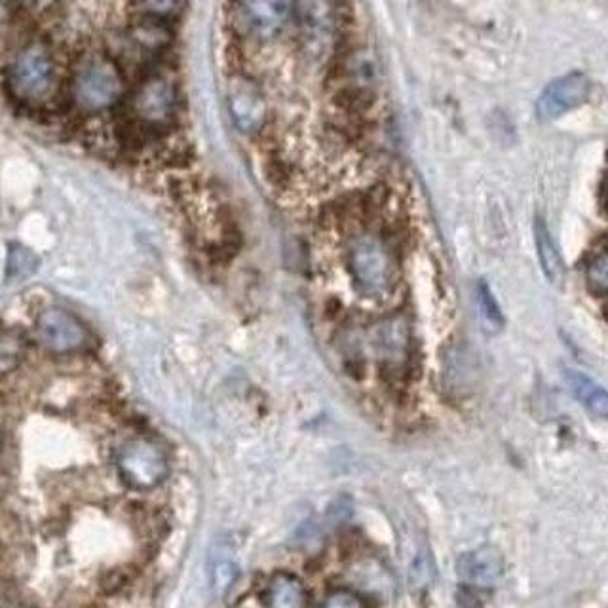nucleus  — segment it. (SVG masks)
<instances>
[{
  "label": "nucleus",
  "mask_w": 608,
  "mask_h": 608,
  "mask_svg": "<svg viewBox=\"0 0 608 608\" xmlns=\"http://www.w3.org/2000/svg\"><path fill=\"white\" fill-rule=\"evenodd\" d=\"M25 339L18 331H2L0 333V375H6L18 367L25 356Z\"/></svg>",
  "instance_id": "nucleus-15"
},
{
  "label": "nucleus",
  "mask_w": 608,
  "mask_h": 608,
  "mask_svg": "<svg viewBox=\"0 0 608 608\" xmlns=\"http://www.w3.org/2000/svg\"><path fill=\"white\" fill-rule=\"evenodd\" d=\"M371 342L379 360L390 367H401L409 360L411 335L407 323L403 320L392 318L379 323L371 333Z\"/></svg>",
  "instance_id": "nucleus-10"
},
{
  "label": "nucleus",
  "mask_w": 608,
  "mask_h": 608,
  "mask_svg": "<svg viewBox=\"0 0 608 608\" xmlns=\"http://www.w3.org/2000/svg\"><path fill=\"white\" fill-rule=\"evenodd\" d=\"M6 88L25 107L50 103L57 90V67L46 42L29 40L19 48L8 63Z\"/></svg>",
  "instance_id": "nucleus-3"
},
{
  "label": "nucleus",
  "mask_w": 608,
  "mask_h": 608,
  "mask_svg": "<svg viewBox=\"0 0 608 608\" xmlns=\"http://www.w3.org/2000/svg\"><path fill=\"white\" fill-rule=\"evenodd\" d=\"M238 578V565L230 555H217L211 563V588L217 595L227 593Z\"/></svg>",
  "instance_id": "nucleus-17"
},
{
  "label": "nucleus",
  "mask_w": 608,
  "mask_h": 608,
  "mask_svg": "<svg viewBox=\"0 0 608 608\" xmlns=\"http://www.w3.org/2000/svg\"><path fill=\"white\" fill-rule=\"evenodd\" d=\"M177 111V90L166 73L145 76L130 99V114L135 126L158 132L168 128Z\"/></svg>",
  "instance_id": "nucleus-4"
},
{
  "label": "nucleus",
  "mask_w": 608,
  "mask_h": 608,
  "mask_svg": "<svg viewBox=\"0 0 608 608\" xmlns=\"http://www.w3.org/2000/svg\"><path fill=\"white\" fill-rule=\"evenodd\" d=\"M586 280H588L591 293L603 297L608 287V263L607 253L599 251L595 253L586 265Z\"/></svg>",
  "instance_id": "nucleus-19"
},
{
  "label": "nucleus",
  "mask_w": 608,
  "mask_h": 608,
  "mask_svg": "<svg viewBox=\"0 0 608 608\" xmlns=\"http://www.w3.org/2000/svg\"><path fill=\"white\" fill-rule=\"evenodd\" d=\"M40 344L54 354H71L86 348L90 333L71 312L63 308H46L37 320Z\"/></svg>",
  "instance_id": "nucleus-6"
},
{
  "label": "nucleus",
  "mask_w": 608,
  "mask_h": 608,
  "mask_svg": "<svg viewBox=\"0 0 608 608\" xmlns=\"http://www.w3.org/2000/svg\"><path fill=\"white\" fill-rule=\"evenodd\" d=\"M346 268L352 284L363 297L380 301L396 291L399 280L398 251L390 236L363 230L346 246Z\"/></svg>",
  "instance_id": "nucleus-1"
},
{
  "label": "nucleus",
  "mask_w": 608,
  "mask_h": 608,
  "mask_svg": "<svg viewBox=\"0 0 608 608\" xmlns=\"http://www.w3.org/2000/svg\"><path fill=\"white\" fill-rule=\"evenodd\" d=\"M591 94V80L584 73H570L553 80L536 101V116L551 122L586 103Z\"/></svg>",
  "instance_id": "nucleus-7"
},
{
  "label": "nucleus",
  "mask_w": 608,
  "mask_h": 608,
  "mask_svg": "<svg viewBox=\"0 0 608 608\" xmlns=\"http://www.w3.org/2000/svg\"><path fill=\"white\" fill-rule=\"evenodd\" d=\"M37 255L27 247L12 244L8 251V263H6V278L8 280H23L31 276L37 270Z\"/></svg>",
  "instance_id": "nucleus-16"
},
{
  "label": "nucleus",
  "mask_w": 608,
  "mask_h": 608,
  "mask_svg": "<svg viewBox=\"0 0 608 608\" xmlns=\"http://www.w3.org/2000/svg\"><path fill=\"white\" fill-rule=\"evenodd\" d=\"M240 29L255 38L274 37L291 14V4L285 2H244L234 6Z\"/></svg>",
  "instance_id": "nucleus-8"
},
{
  "label": "nucleus",
  "mask_w": 608,
  "mask_h": 608,
  "mask_svg": "<svg viewBox=\"0 0 608 608\" xmlns=\"http://www.w3.org/2000/svg\"><path fill=\"white\" fill-rule=\"evenodd\" d=\"M116 466L124 483L139 491L154 489L170 474V462L164 449L143 437L130 439L120 447Z\"/></svg>",
  "instance_id": "nucleus-5"
},
{
  "label": "nucleus",
  "mask_w": 608,
  "mask_h": 608,
  "mask_svg": "<svg viewBox=\"0 0 608 608\" xmlns=\"http://www.w3.org/2000/svg\"><path fill=\"white\" fill-rule=\"evenodd\" d=\"M456 570L466 584L475 588H491L504 574V559L500 551L483 546L460 555Z\"/></svg>",
  "instance_id": "nucleus-9"
},
{
  "label": "nucleus",
  "mask_w": 608,
  "mask_h": 608,
  "mask_svg": "<svg viewBox=\"0 0 608 608\" xmlns=\"http://www.w3.org/2000/svg\"><path fill=\"white\" fill-rule=\"evenodd\" d=\"M322 608H367V605L356 591L335 589L325 597Z\"/></svg>",
  "instance_id": "nucleus-20"
},
{
  "label": "nucleus",
  "mask_w": 608,
  "mask_h": 608,
  "mask_svg": "<svg viewBox=\"0 0 608 608\" xmlns=\"http://www.w3.org/2000/svg\"><path fill=\"white\" fill-rule=\"evenodd\" d=\"M126 94V80L113 57L92 52L80 57L69 78V97L76 111L99 114L116 107Z\"/></svg>",
  "instance_id": "nucleus-2"
},
{
  "label": "nucleus",
  "mask_w": 608,
  "mask_h": 608,
  "mask_svg": "<svg viewBox=\"0 0 608 608\" xmlns=\"http://www.w3.org/2000/svg\"><path fill=\"white\" fill-rule=\"evenodd\" d=\"M230 111L234 114L238 126L246 132L261 128L265 120V103L259 92L249 84L240 82L230 92Z\"/></svg>",
  "instance_id": "nucleus-11"
},
{
  "label": "nucleus",
  "mask_w": 608,
  "mask_h": 608,
  "mask_svg": "<svg viewBox=\"0 0 608 608\" xmlns=\"http://www.w3.org/2000/svg\"><path fill=\"white\" fill-rule=\"evenodd\" d=\"M534 240H536L540 265H542L546 278L553 285L563 284L565 282V263L551 238L550 230L540 217L534 221Z\"/></svg>",
  "instance_id": "nucleus-14"
},
{
  "label": "nucleus",
  "mask_w": 608,
  "mask_h": 608,
  "mask_svg": "<svg viewBox=\"0 0 608 608\" xmlns=\"http://www.w3.org/2000/svg\"><path fill=\"white\" fill-rule=\"evenodd\" d=\"M265 601L266 608H308V593L297 576L278 572L266 586Z\"/></svg>",
  "instance_id": "nucleus-12"
},
{
  "label": "nucleus",
  "mask_w": 608,
  "mask_h": 608,
  "mask_svg": "<svg viewBox=\"0 0 608 608\" xmlns=\"http://www.w3.org/2000/svg\"><path fill=\"white\" fill-rule=\"evenodd\" d=\"M477 308H479V316L485 323V327L489 331H500L502 325H504V316L500 312V306L496 303V299L489 289L487 284L477 285Z\"/></svg>",
  "instance_id": "nucleus-18"
},
{
  "label": "nucleus",
  "mask_w": 608,
  "mask_h": 608,
  "mask_svg": "<svg viewBox=\"0 0 608 608\" xmlns=\"http://www.w3.org/2000/svg\"><path fill=\"white\" fill-rule=\"evenodd\" d=\"M567 384L572 396L578 399L591 415L599 418L607 417V390L599 382L589 379L588 375L580 371H567Z\"/></svg>",
  "instance_id": "nucleus-13"
}]
</instances>
